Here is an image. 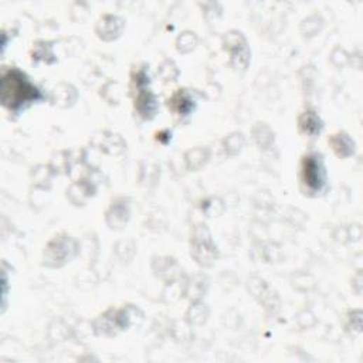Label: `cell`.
<instances>
[{
    "label": "cell",
    "mask_w": 363,
    "mask_h": 363,
    "mask_svg": "<svg viewBox=\"0 0 363 363\" xmlns=\"http://www.w3.org/2000/svg\"><path fill=\"white\" fill-rule=\"evenodd\" d=\"M0 91H2L4 107L12 114H19L22 109L43 98L40 90L16 67L2 73Z\"/></svg>",
    "instance_id": "cell-1"
},
{
    "label": "cell",
    "mask_w": 363,
    "mask_h": 363,
    "mask_svg": "<svg viewBox=\"0 0 363 363\" xmlns=\"http://www.w3.org/2000/svg\"><path fill=\"white\" fill-rule=\"evenodd\" d=\"M299 182L306 195L317 196L327 186V172L320 153H308L301 160Z\"/></svg>",
    "instance_id": "cell-2"
},
{
    "label": "cell",
    "mask_w": 363,
    "mask_h": 363,
    "mask_svg": "<svg viewBox=\"0 0 363 363\" xmlns=\"http://www.w3.org/2000/svg\"><path fill=\"white\" fill-rule=\"evenodd\" d=\"M149 77L145 71V69H139L132 76V88L137 91L135 97V109H138L139 115L149 119L155 115L156 111V100L155 95L148 90V81Z\"/></svg>",
    "instance_id": "cell-3"
},
{
    "label": "cell",
    "mask_w": 363,
    "mask_h": 363,
    "mask_svg": "<svg viewBox=\"0 0 363 363\" xmlns=\"http://www.w3.org/2000/svg\"><path fill=\"white\" fill-rule=\"evenodd\" d=\"M298 124H299L301 132H304V134H307L310 137L318 135L321 132V130H322L321 119H320V116L314 111H306L304 114H302L299 116Z\"/></svg>",
    "instance_id": "cell-4"
},
{
    "label": "cell",
    "mask_w": 363,
    "mask_h": 363,
    "mask_svg": "<svg viewBox=\"0 0 363 363\" xmlns=\"http://www.w3.org/2000/svg\"><path fill=\"white\" fill-rule=\"evenodd\" d=\"M193 101L191 100V97L185 93V90H179V93H176L172 100H169V108L172 107V109L174 112H177L179 115H188L192 108H193Z\"/></svg>",
    "instance_id": "cell-5"
},
{
    "label": "cell",
    "mask_w": 363,
    "mask_h": 363,
    "mask_svg": "<svg viewBox=\"0 0 363 363\" xmlns=\"http://www.w3.org/2000/svg\"><path fill=\"white\" fill-rule=\"evenodd\" d=\"M332 148L334 151L339 155V156H349L353 153V148L355 144L353 141H350V138L345 134H339V135H334L331 139Z\"/></svg>",
    "instance_id": "cell-6"
}]
</instances>
